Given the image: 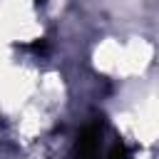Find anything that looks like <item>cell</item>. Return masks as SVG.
Wrapping results in <instances>:
<instances>
[{
    "label": "cell",
    "mask_w": 159,
    "mask_h": 159,
    "mask_svg": "<svg viewBox=\"0 0 159 159\" xmlns=\"http://www.w3.org/2000/svg\"><path fill=\"white\" fill-rule=\"evenodd\" d=\"M99 137H102V129L97 122L87 124L82 129V134L77 137V154L80 159H94L97 152H99Z\"/></svg>",
    "instance_id": "1"
}]
</instances>
